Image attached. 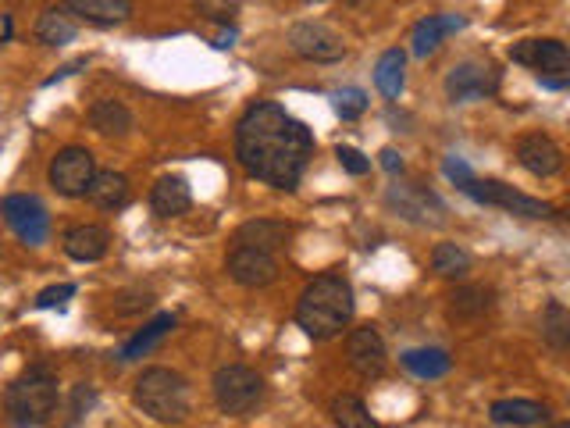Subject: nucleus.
Wrapping results in <instances>:
<instances>
[{
	"mask_svg": "<svg viewBox=\"0 0 570 428\" xmlns=\"http://www.w3.org/2000/svg\"><path fill=\"white\" fill-rule=\"evenodd\" d=\"M236 157L250 179L275 190H296L314 157V136L282 104L257 100L236 125Z\"/></svg>",
	"mask_w": 570,
	"mask_h": 428,
	"instance_id": "obj_1",
	"label": "nucleus"
},
{
	"mask_svg": "<svg viewBox=\"0 0 570 428\" xmlns=\"http://www.w3.org/2000/svg\"><path fill=\"white\" fill-rule=\"evenodd\" d=\"M357 300H353V286L342 275H318L307 282L296 304V325L307 332L310 339H332L339 336L353 321Z\"/></svg>",
	"mask_w": 570,
	"mask_h": 428,
	"instance_id": "obj_2",
	"label": "nucleus"
},
{
	"mask_svg": "<svg viewBox=\"0 0 570 428\" xmlns=\"http://www.w3.org/2000/svg\"><path fill=\"white\" fill-rule=\"evenodd\" d=\"M57 411V379L54 371L36 364L18 375L4 393V414L15 428H40Z\"/></svg>",
	"mask_w": 570,
	"mask_h": 428,
	"instance_id": "obj_3",
	"label": "nucleus"
},
{
	"mask_svg": "<svg viewBox=\"0 0 570 428\" xmlns=\"http://www.w3.org/2000/svg\"><path fill=\"white\" fill-rule=\"evenodd\" d=\"M132 400L147 418L161 421V425H179L189 414V386L179 371L171 368H147L136 379Z\"/></svg>",
	"mask_w": 570,
	"mask_h": 428,
	"instance_id": "obj_4",
	"label": "nucleus"
},
{
	"mask_svg": "<svg viewBox=\"0 0 570 428\" xmlns=\"http://www.w3.org/2000/svg\"><path fill=\"white\" fill-rule=\"evenodd\" d=\"M214 404L221 407V414H232V418H246L257 407L264 404V379L246 364H225V368L214 371Z\"/></svg>",
	"mask_w": 570,
	"mask_h": 428,
	"instance_id": "obj_5",
	"label": "nucleus"
},
{
	"mask_svg": "<svg viewBox=\"0 0 570 428\" xmlns=\"http://www.w3.org/2000/svg\"><path fill=\"white\" fill-rule=\"evenodd\" d=\"M460 193L464 197H471L474 204H485V207H503V211L510 214H521V218H553L556 207L546 204V200L538 197H528V193L513 190V186H506V182L499 179H471L460 186Z\"/></svg>",
	"mask_w": 570,
	"mask_h": 428,
	"instance_id": "obj_6",
	"label": "nucleus"
},
{
	"mask_svg": "<svg viewBox=\"0 0 570 428\" xmlns=\"http://www.w3.org/2000/svg\"><path fill=\"white\" fill-rule=\"evenodd\" d=\"M93 175H97V161L86 147H65L50 157L47 179L61 197H86Z\"/></svg>",
	"mask_w": 570,
	"mask_h": 428,
	"instance_id": "obj_7",
	"label": "nucleus"
},
{
	"mask_svg": "<svg viewBox=\"0 0 570 428\" xmlns=\"http://www.w3.org/2000/svg\"><path fill=\"white\" fill-rule=\"evenodd\" d=\"M289 47L307 61L318 65H332V61L346 58V43L335 29H328L325 22H296L289 29Z\"/></svg>",
	"mask_w": 570,
	"mask_h": 428,
	"instance_id": "obj_8",
	"label": "nucleus"
},
{
	"mask_svg": "<svg viewBox=\"0 0 570 428\" xmlns=\"http://www.w3.org/2000/svg\"><path fill=\"white\" fill-rule=\"evenodd\" d=\"M0 214H4V222L11 225V232H15L22 243H29V247H40L43 239H47L50 214H47V207H43L36 197H29V193L4 197V204H0Z\"/></svg>",
	"mask_w": 570,
	"mask_h": 428,
	"instance_id": "obj_9",
	"label": "nucleus"
},
{
	"mask_svg": "<svg viewBox=\"0 0 570 428\" xmlns=\"http://www.w3.org/2000/svg\"><path fill=\"white\" fill-rule=\"evenodd\" d=\"M499 90V72L496 65L485 61H464L446 75V97L453 104H467V100H485Z\"/></svg>",
	"mask_w": 570,
	"mask_h": 428,
	"instance_id": "obj_10",
	"label": "nucleus"
},
{
	"mask_svg": "<svg viewBox=\"0 0 570 428\" xmlns=\"http://www.w3.org/2000/svg\"><path fill=\"white\" fill-rule=\"evenodd\" d=\"M228 275L232 282L246 289H261V286H271L278 279V261L275 254H264V250H253V247H232L225 261Z\"/></svg>",
	"mask_w": 570,
	"mask_h": 428,
	"instance_id": "obj_11",
	"label": "nucleus"
},
{
	"mask_svg": "<svg viewBox=\"0 0 570 428\" xmlns=\"http://www.w3.org/2000/svg\"><path fill=\"white\" fill-rule=\"evenodd\" d=\"M510 61L524 68H535L542 75H567L570 68V50L563 40H521L510 47Z\"/></svg>",
	"mask_w": 570,
	"mask_h": 428,
	"instance_id": "obj_12",
	"label": "nucleus"
},
{
	"mask_svg": "<svg viewBox=\"0 0 570 428\" xmlns=\"http://www.w3.org/2000/svg\"><path fill=\"white\" fill-rule=\"evenodd\" d=\"M389 204L396 207L403 218H410V222H417V225H442L446 222V218H442V214H446V204H442L432 190L417 186V182H410V186H392Z\"/></svg>",
	"mask_w": 570,
	"mask_h": 428,
	"instance_id": "obj_13",
	"label": "nucleus"
},
{
	"mask_svg": "<svg viewBox=\"0 0 570 428\" xmlns=\"http://www.w3.org/2000/svg\"><path fill=\"white\" fill-rule=\"evenodd\" d=\"M346 357H350V368L364 379H378L389 364V354H385V339L378 336V329L364 325V329H353L350 339H346Z\"/></svg>",
	"mask_w": 570,
	"mask_h": 428,
	"instance_id": "obj_14",
	"label": "nucleus"
},
{
	"mask_svg": "<svg viewBox=\"0 0 570 428\" xmlns=\"http://www.w3.org/2000/svg\"><path fill=\"white\" fill-rule=\"evenodd\" d=\"M517 161H521L524 172L538 175V179H549V175H556L563 168V150L549 136H542V132H531V136H524L517 143Z\"/></svg>",
	"mask_w": 570,
	"mask_h": 428,
	"instance_id": "obj_15",
	"label": "nucleus"
},
{
	"mask_svg": "<svg viewBox=\"0 0 570 428\" xmlns=\"http://www.w3.org/2000/svg\"><path fill=\"white\" fill-rule=\"evenodd\" d=\"M107 247H111V232L104 225H72L65 232V254L72 261L93 264L107 254Z\"/></svg>",
	"mask_w": 570,
	"mask_h": 428,
	"instance_id": "obj_16",
	"label": "nucleus"
},
{
	"mask_svg": "<svg viewBox=\"0 0 570 428\" xmlns=\"http://www.w3.org/2000/svg\"><path fill=\"white\" fill-rule=\"evenodd\" d=\"M464 29V18L456 15H428L421 18V22L414 25V36H410V50H414V58H428V54H435L439 50V43L446 40V36L460 33Z\"/></svg>",
	"mask_w": 570,
	"mask_h": 428,
	"instance_id": "obj_17",
	"label": "nucleus"
},
{
	"mask_svg": "<svg viewBox=\"0 0 570 428\" xmlns=\"http://www.w3.org/2000/svg\"><path fill=\"white\" fill-rule=\"evenodd\" d=\"M293 236V225L275 222V218H253V222L239 225L236 232V247H253L271 254L275 247H285V239Z\"/></svg>",
	"mask_w": 570,
	"mask_h": 428,
	"instance_id": "obj_18",
	"label": "nucleus"
},
{
	"mask_svg": "<svg viewBox=\"0 0 570 428\" xmlns=\"http://www.w3.org/2000/svg\"><path fill=\"white\" fill-rule=\"evenodd\" d=\"M189 204H193V193H189V182L182 175L157 179L154 193H150V207H154L157 218H179L189 211Z\"/></svg>",
	"mask_w": 570,
	"mask_h": 428,
	"instance_id": "obj_19",
	"label": "nucleus"
},
{
	"mask_svg": "<svg viewBox=\"0 0 570 428\" xmlns=\"http://www.w3.org/2000/svg\"><path fill=\"white\" fill-rule=\"evenodd\" d=\"M489 418L496 425H517V428H531V425H546L549 421V407L538 404V400H496L489 411Z\"/></svg>",
	"mask_w": 570,
	"mask_h": 428,
	"instance_id": "obj_20",
	"label": "nucleus"
},
{
	"mask_svg": "<svg viewBox=\"0 0 570 428\" xmlns=\"http://www.w3.org/2000/svg\"><path fill=\"white\" fill-rule=\"evenodd\" d=\"M61 11H72L93 25H118L132 15V4H125V0H68Z\"/></svg>",
	"mask_w": 570,
	"mask_h": 428,
	"instance_id": "obj_21",
	"label": "nucleus"
},
{
	"mask_svg": "<svg viewBox=\"0 0 570 428\" xmlns=\"http://www.w3.org/2000/svg\"><path fill=\"white\" fill-rule=\"evenodd\" d=\"M86 197L97 207H104V211H118V207L129 204V179L122 172H97Z\"/></svg>",
	"mask_w": 570,
	"mask_h": 428,
	"instance_id": "obj_22",
	"label": "nucleus"
},
{
	"mask_svg": "<svg viewBox=\"0 0 570 428\" xmlns=\"http://www.w3.org/2000/svg\"><path fill=\"white\" fill-rule=\"evenodd\" d=\"M403 361V368L410 371V375H417V379H442L449 368H453V357L446 354V350H439V346H421V350H407V354L399 357Z\"/></svg>",
	"mask_w": 570,
	"mask_h": 428,
	"instance_id": "obj_23",
	"label": "nucleus"
},
{
	"mask_svg": "<svg viewBox=\"0 0 570 428\" xmlns=\"http://www.w3.org/2000/svg\"><path fill=\"white\" fill-rule=\"evenodd\" d=\"M90 125L100 136H125L132 129V111L122 100H97L90 107Z\"/></svg>",
	"mask_w": 570,
	"mask_h": 428,
	"instance_id": "obj_24",
	"label": "nucleus"
},
{
	"mask_svg": "<svg viewBox=\"0 0 570 428\" xmlns=\"http://www.w3.org/2000/svg\"><path fill=\"white\" fill-rule=\"evenodd\" d=\"M403 68H407V54L399 47L385 50L375 65V86L385 100H396L403 93Z\"/></svg>",
	"mask_w": 570,
	"mask_h": 428,
	"instance_id": "obj_25",
	"label": "nucleus"
},
{
	"mask_svg": "<svg viewBox=\"0 0 570 428\" xmlns=\"http://www.w3.org/2000/svg\"><path fill=\"white\" fill-rule=\"evenodd\" d=\"M171 329H175V314H157L150 325H143V332H136V336L122 346V354L118 357H122V361H136V357H143L147 350H154Z\"/></svg>",
	"mask_w": 570,
	"mask_h": 428,
	"instance_id": "obj_26",
	"label": "nucleus"
},
{
	"mask_svg": "<svg viewBox=\"0 0 570 428\" xmlns=\"http://www.w3.org/2000/svg\"><path fill=\"white\" fill-rule=\"evenodd\" d=\"M332 421L335 428H378V421L371 418V411H367V404L360 400V396L353 393H339L332 400Z\"/></svg>",
	"mask_w": 570,
	"mask_h": 428,
	"instance_id": "obj_27",
	"label": "nucleus"
},
{
	"mask_svg": "<svg viewBox=\"0 0 570 428\" xmlns=\"http://www.w3.org/2000/svg\"><path fill=\"white\" fill-rule=\"evenodd\" d=\"M75 33H79L75 22L65 15V11H57V8L43 11L40 22H36V40L47 43V47H65V43L75 40Z\"/></svg>",
	"mask_w": 570,
	"mask_h": 428,
	"instance_id": "obj_28",
	"label": "nucleus"
},
{
	"mask_svg": "<svg viewBox=\"0 0 570 428\" xmlns=\"http://www.w3.org/2000/svg\"><path fill=\"white\" fill-rule=\"evenodd\" d=\"M492 307V289L489 286H464L453 293V304H449V318L471 321Z\"/></svg>",
	"mask_w": 570,
	"mask_h": 428,
	"instance_id": "obj_29",
	"label": "nucleus"
},
{
	"mask_svg": "<svg viewBox=\"0 0 570 428\" xmlns=\"http://www.w3.org/2000/svg\"><path fill=\"white\" fill-rule=\"evenodd\" d=\"M542 339H546L553 350H567L570 346V311L560 300H549L546 314H542Z\"/></svg>",
	"mask_w": 570,
	"mask_h": 428,
	"instance_id": "obj_30",
	"label": "nucleus"
},
{
	"mask_svg": "<svg viewBox=\"0 0 570 428\" xmlns=\"http://www.w3.org/2000/svg\"><path fill=\"white\" fill-rule=\"evenodd\" d=\"M432 268L442 279H464L471 272V254L464 247H456V243H439L432 250Z\"/></svg>",
	"mask_w": 570,
	"mask_h": 428,
	"instance_id": "obj_31",
	"label": "nucleus"
},
{
	"mask_svg": "<svg viewBox=\"0 0 570 428\" xmlns=\"http://www.w3.org/2000/svg\"><path fill=\"white\" fill-rule=\"evenodd\" d=\"M332 107L335 115L342 118V122H353V118H360L367 111V93L364 90H335L332 93Z\"/></svg>",
	"mask_w": 570,
	"mask_h": 428,
	"instance_id": "obj_32",
	"label": "nucleus"
},
{
	"mask_svg": "<svg viewBox=\"0 0 570 428\" xmlns=\"http://www.w3.org/2000/svg\"><path fill=\"white\" fill-rule=\"evenodd\" d=\"M335 157H339V165L350 175H357V179L371 172V157H364L357 147H335Z\"/></svg>",
	"mask_w": 570,
	"mask_h": 428,
	"instance_id": "obj_33",
	"label": "nucleus"
},
{
	"mask_svg": "<svg viewBox=\"0 0 570 428\" xmlns=\"http://www.w3.org/2000/svg\"><path fill=\"white\" fill-rule=\"evenodd\" d=\"M72 297H75V282H61V286L43 289L40 297H36V307H40V311H50V307H61L65 300H72Z\"/></svg>",
	"mask_w": 570,
	"mask_h": 428,
	"instance_id": "obj_34",
	"label": "nucleus"
},
{
	"mask_svg": "<svg viewBox=\"0 0 570 428\" xmlns=\"http://www.w3.org/2000/svg\"><path fill=\"white\" fill-rule=\"evenodd\" d=\"M147 307H154V293H122L114 300V314H136Z\"/></svg>",
	"mask_w": 570,
	"mask_h": 428,
	"instance_id": "obj_35",
	"label": "nucleus"
},
{
	"mask_svg": "<svg viewBox=\"0 0 570 428\" xmlns=\"http://www.w3.org/2000/svg\"><path fill=\"white\" fill-rule=\"evenodd\" d=\"M442 172H446L449 179L456 182V190H460L464 182H471V179H474L471 165H467V161H460V157H446V161H442Z\"/></svg>",
	"mask_w": 570,
	"mask_h": 428,
	"instance_id": "obj_36",
	"label": "nucleus"
},
{
	"mask_svg": "<svg viewBox=\"0 0 570 428\" xmlns=\"http://www.w3.org/2000/svg\"><path fill=\"white\" fill-rule=\"evenodd\" d=\"M196 11H204V15L214 18V22H228V18L236 15V4H200Z\"/></svg>",
	"mask_w": 570,
	"mask_h": 428,
	"instance_id": "obj_37",
	"label": "nucleus"
},
{
	"mask_svg": "<svg viewBox=\"0 0 570 428\" xmlns=\"http://www.w3.org/2000/svg\"><path fill=\"white\" fill-rule=\"evenodd\" d=\"M378 157H382V168H385V172H389V175H399V172H403V157H399L392 147H385Z\"/></svg>",
	"mask_w": 570,
	"mask_h": 428,
	"instance_id": "obj_38",
	"label": "nucleus"
},
{
	"mask_svg": "<svg viewBox=\"0 0 570 428\" xmlns=\"http://www.w3.org/2000/svg\"><path fill=\"white\" fill-rule=\"evenodd\" d=\"M538 83L546 86V90H563V86H567V75H538Z\"/></svg>",
	"mask_w": 570,
	"mask_h": 428,
	"instance_id": "obj_39",
	"label": "nucleus"
},
{
	"mask_svg": "<svg viewBox=\"0 0 570 428\" xmlns=\"http://www.w3.org/2000/svg\"><path fill=\"white\" fill-rule=\"evenodd\" d=\"M556 428H570V425H567V421H563V425H556Z\"/></svg>",
	"mask_w": 570,
	"mask_h": 428,
	"instance_id": "obj_40",
	"label": "nucleus"
}]
</instances>
